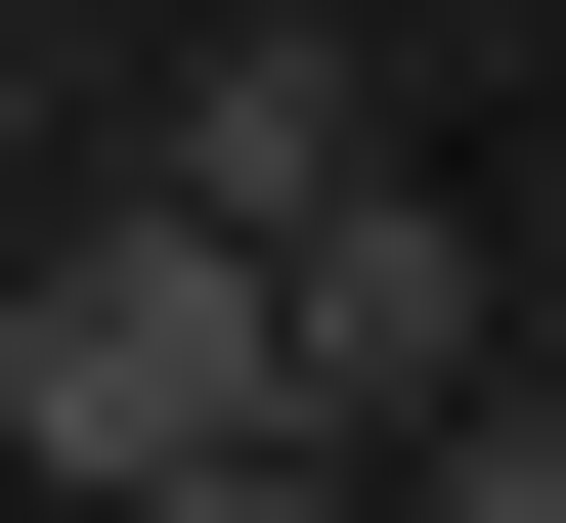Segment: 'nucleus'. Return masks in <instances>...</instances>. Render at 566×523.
<instances>
[{
  "label": "nucleus",
  "instance_id": "1",
  "mask_svg": "<svg viewBox=\"0 0 566 523\" xmlns=\"http://www.w3.org/2000/svg\"><path fill=\"white\" fill-rule=\"evenodd\" d=\"M262 437H305V305L218 262L175 175H132V219H44V262H0V480H44V523H218Z\"/></svg>",
  "mask_w": 566,
  "mask_h": 523
},
{
  "label": "nucleus",
  "instance_id": "2",
  "mask_svg": "<svg viewBox=\"0 0 566 523\" xmlns=\"http://www.w3.org/2000/svg\"><path fill=\"white\" fill-rule=\"evenodd\" d=\"M175 219H218V262L392 219V44H305V0H262V44H175Z\"/></svg>",
  "mask_w": 566,
  "mask_h": 523
},
{
  "label": "nucleus",
  "instance_id": "3",
  "mask_svg": "<svg viewBox=\"0 0 566 523\" xmlns=\"http://www.w3.org/2000/svg\"><path fill=\"white\" fill-rule=\"evenodd\" d=\"M262 305H305V437H349V480H392V437H480V262H436V175H392V219H305Z\"/></svg>",
  "mask_w": 566,
  "mask_h": 523
},
{
  "label": "nucleus",
  "instance_id": "4",
  "mask_svg": "<svg viewBox=\"0 0 566 523\" xmlns=\"http://www.w3.org/2000/svg\"><path fill=\"white\" fill-rule=\"evenodd\" d=\"M436 523H566V393H480V437H436Z\"/></svg>",
  "mask_w": 566,
  "mask_h": 523
}]
</instances>
